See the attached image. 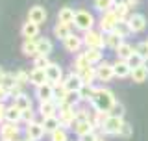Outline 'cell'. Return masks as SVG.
Masks as SVG:
<instances>
[{
    "label": "cell",
    "mask_w": 148,
    "mask_h": 141,
    "mask_svg": "<svg viewBox=\"0 0 148 141\" xmlns=\"http://www.w3.org/2000/svg\"><path fill=\"white\" fill-rule=\"evenodd\" d=\"M117 102L115 95L109 91V89H104V87H96L95 95L91 98V104L96 111H104V113H109L113 104Z\"/></svg>",
    "instance_id": "obj_1"
},
{
    "label": "cell",
    "mask_w": 148,
    "mask_h": 141,
    "mask_svg": "<svg viewBox=\"0 0 148 141\" xmlns=\"http://www.w3.org/2000/svg\"><path fill=\"white\" fill-rule=\"evenodd\" d=\"M122 124H124V119H122V117H117V115L108 113V117H106V119L102 121V124H100V130L104 134H108V135H119Z\"/></svg>",
    "instance_id": "obj_2"
},
{
    "label": "cell",
    "mask_w": 148,
    "mask_h": 141,
    "mask_svg": "<svg viewBox=\"0 0 148 141\" xmlns=\"http://www.w3.org/2000/svg\"><path fill=\"white\" fill-rule=\"evenodd\" d=\"M83 45L87 48H104L106 46V41H104V32H96V30H87L83 32Z\"/></svg>",
    "instance_id": "obj_3"
},
{
    "label": "cell",
    "mask_w": 148,
    "mask_h": 141,
    "mask_svg": "<svg viewBox=\"0 0 148 141\" xmlns=\"http://www.w3.org/2000/svg\"><path fill=\"white\" fill-rule=\"evenodd\" d=\"M74 26L80 32L91 30V28L95 26V17H92V13H89L87 9H78L76 17H74Z\"/></svg>",
    "instance_id": "obj_4"
},
{
    "label": "cell",
    "mask_w": 148,
    "mask_h": 141,
    "mask_svg": "<svg viewBox=\"0 0 148 141\" xmlns=\"http://www.w3.org/2000/svg\"><path fill=\"white\" fill-rule=\"evenodd\" d=\"M18 135H21L18 123L4 121V123L0 124V141H18Z\"/></svg>",
    "instance_id": "obj_5"
},
{
    "label": "cell",
    "mask_w": 148,
    "mask_h": 141,
    "mask_svg": "<svg viewBox=\"0 0 148 141\" xmlns=\"http://www.w3.org/2000/svg\"><path fill=\"white\" fill-rule=\"evenodd\" d=\"M58 117H59V121H61V126H65V128L72 126L74 121H76V106H71V104H59Z\"/></svg>",
    "instance_id": "obj_6"
},
{
    "label": "cell",
    "mask_w": 148,
    "mask_h": 141,
    "mask_svg": "<svg viewBox=\"0 0 148 141\" xmlns=\"http://www.w3.org/2000/svg\"><path fill=\"white\" fill-rule=\"evenodd\" d=\"M24 134H26V138H28V139H32V141H41V139L45 138L46 130H45L43 123H37V121H32V123H28V124H26V128H24Z\"/></svg>",
    "instance_id": "obj_7"
},
{
    "label": "cell",
    "mask_w": 148,
    "mask_h": 141,
    "mask_svg": "<svg viewBox=\"0 0 148 141\" xmlns=\"http://www.w3.org/2000/svg\"><path fill=\"white\" fill-rule=\"evenodd\" d=\"M119 21H120V19L117 17V13H115L113 9H109V11H104V15H102V19H100V30L104 32V34H108V32H113Z\"/></svg>",
    "instance_id": "obj_8"
},
{
    "label": "cell",
    "mask_w": 148,
    "mask_h": 141,
    "mask_svg": "<svg viewBox=\"0 0 148 141\" xmlns=\"http://www.w3.org/2000/svg\"><path fill=\"white\" fill-rule=\"evenodd\" d=\"M113 78H115V70H113L111 63L100 62L96 65V80H100V82H111Z\"/></svg>",
    "instance_id": "obj_9"
},
{
    "label": "cell",
    "mask_w": 148,
    "mask_h": 141,
    "mask_svg": "<svg viewBox=\"0 0 148 141\" xmlns=\"http://www.w3.org/2000/svg\"><path fill=\"white\" fill-rule=\"evenodd\" d=\"M63 46H65L67 52L78 54L82 50V46H83V39H82L80 35H76V34H71L69 37H65V39H63Z\"/></svg>",
    "instance_id": "obj_10"
},
{
    "label": "cell",
    "mask_w": 148,
    "mask_h": 141,
    "mask_svg": "<svg viewBox=\"0 0 148 141\" xmlns=\"http://www.w3.org/2000/svg\"><path fill=\"white\" fill-rule=\"evenodd\" d=\"M45 70H46V78H48L50 84H54V86H56V84H61L63 82V69H61V65H59V63H50Z\"/></svg>",
    "instance_id": "obj_11"
},
{
    "label": "cell",
    "mask_w": 148,
    "mask_h": 141,
    "mask_svg": "<svg viewBox=\"0 0 148 141\" xmlns=\"http://www.w3.org/2000/svg\"><path fill=\"white\" fill-rule=\"evenodd\" d=\"M128 24L133 34H141V32L146 30V17L141 15V13H133L132 17H128Z\"/></svg>",
    "instance_id": "obj_12"
},
{
    "label": "cell",
    "mask_w": 148,
    "mask_h": 141,
    "mask_svg": "<svg viewBox=\"0 0 148 141\" xmlns=\"http://www.w3.org/2000/svg\"><path fill=\"white\" fill-rule=\"evenodd\" d=\"M58 110H59V106H58V102L54 100H41L39 102V115L41 117H52V115H58Z\"/></svg>",
    "instance_id": "obj_13"
},
{
    "label": "cell",
    "mask_w": 148,
    "mask_h": 141,
    "mask_svg": "<svg viewBox=\"0 0 148 141\" xmlns=\"http://www.w3.org/2000/svg\"><path fill=\"white\" fill-rule=\"evenodd\" d=\"M35 97H37V100H52L54 98V84H50V82H46L43 84V86H37L35 87Z\"/></svg>",
    "instance_id": "obj_14"
},
{
    "label": "cell",
    "mask_w": 148,
    "mask_h": 141,
    "mask_svg": "<svg viewBox=\"0 0 148 141\" xmlns=\"http://www.w3.org/2000/svg\"><path fill=\"white\" fill-rule=\"evenodd\" d=\"M113 70H115V78H128L130 74H132V67H130V63L126 59H117V62L113 63Z\"/></svg>",
    "instance_id": "obj_15"
},
{
    "label": "cell",
    "mask_w": 148,
    "mask_h": 141,
    "mask_svg": "<svg viewBox=\"0 0 148 141\" xmlns=\"http://www.w3.org/2000/svg\"><path fill=\"white\" fill-rule=\"evenodd\" d=\"M46 9L43 6H32L30 11H28V21L32 22H37V24H43V22L46 21Z\"/></svg>",
    "instance_id": "obj_16"
},
{
    "label": "cell",
    "mask_w": 148,
    "mask_h": 141,
    "mask_svg": "<svg viewBox=\"0 0 148 141\" xmlns=\"http://www.w3.org/2000/svg\"><path fill=\"white\" fill-rule=\"evenodd\" d=\"M39 26L37 22H32V21H26L24 24L21 28V34L24 39H37V35H39Z\"/></svg>",
    "instance_id": "obj_17"
},
{
    "label": "cell",
    "mask_w": 148,
    "mask_h": 141,
    "mask_svg": "<svg viewBox=\"0 0 148 141\" xmlns=\"http://www.w3.org/2000/svg\"><path fill=\"white\" fill-rule=\"evenodd\" d=\"M63 86L69 89V91H78L82 86H83V80H82V76L78 73H71L67 78L63 80Z\"/></svg>",
    "instance_id": "obj_18"
},
{
    "label": "cell",
    "mask_w": 148,
    "mask_h": 141,
    "mask_svg": "<svg viewBox=\"0 0 148 141\" xmlns=\"http://www.w3.org/2000/svg\"><path fill=\"white\" fill-rule=\"evenodd\" d=\"M48 82V78H46V70L45 69H37V67H34L30 70V84L32 86H43V84H46Z\"/></svg>",
    "instance_id": "obj_19"
},
{
    "label": "cell",
    "mask_w": 148,
    "mask_h": 141,
    "mask_svg": "<svg viewBox=\"0 0 148 141\" xmlns=\"http://www.w3.org/2000/svg\"><path fill=\"white\" fill-rule=\"evenodd\" d=\"M104 41H106V46H108V48L117 50L119 46L124 43V37L119 35L117 32H108V34H104Z\"/></svg>",
    "instance_id": "obj_20"
},
{
    "label": "cell",
    "mask_w": 148,
    "mask_h": 141,
    "mask_svg": "<svg viewBox=\"0 0 148 141\" xmlns=\"http://www.w3.org/2000/svg\"><path fill=\"white\" fill-rule=\"evenodd\" d=\"M74 17H76V11L72 8L65 6L59 9L58 13V22H65V24H74Z\"/></svg>",
    "instance_id": "obj_21"
},
{
    "label": "cell",
    "mask_w": 148,
    "mask_h": 141,
    "mask_svg": "<svg viewBox=\"0 0 148 141\" xmlns=\"http://www.w3.org/2000/svg\"><path fill=\"white\" fill-rule=\"evenodd\" d=\"M72 128H74V134L80 138V135L87 134V132H92V130H95V124H92L91 121H74Z\"/></svg>",
    "instance_id": "obj_22"
},
{
    "label": "cell",
    "mask_w": 148,
    "mask_h": 141,
    "mask_svg": "<svg viewBox=\"0 0 148 141\" xmlns=\"http://www.w3.org/2000/svg\"><path fill=\"white\" fill-rule=\"evenodd\" d=\"M54 50V45L48 37H39L37 39V54H45V56H50Z\"/></svg>",
    "instance_id": "obj_23"
},
{
    "label": "cell",
    "mask_w": 148,
    "mask_h": 141,
    "mask_svg": "<svg viewBox=\"0 0 148 141\" xmlns=\"http://www.w3.org/2000/svg\"><path fill=\"white\" fill-rule=\"evenodd\" d=\"M130 78H132L135 84L146 82V78H148V69L145 67V65H139V67L132 69V74H130Z\"/></svg>",
    "instance_id": "obj_24"
},
{
    "label": "cell",
    "mask_w": 148,
    "mask_h": 141,
    "mask_svg": "<svg viewBox=\"0 0 148 141\" xmlns=\"http://www.w3.org/2000/svg\"><path fill=\"white\" fill-rule=\"evenodd\" d=\"M21 50H22L24 56H28V58H35L37 56V39H24Z\"/></svg>",
    "instance_id": "obj_25"
},
{
    "label": "cell",
    "mask_w": 148,
    "mask_h": 141,
    "mask_svg": "<svg viewBox=\"0 0 148 141\" xmlns=\"http://www.w3.org/2000/svg\"><path fill=\"white\" fill-rule=\"evenodd\" d=\"M71 26H72V24H65V22H58V24L54 26V35L58 37L59 41H63L65 37H69V35L72 34Z\"/></svg>",
    "instance_id": "obj_26"
},
{
    "label": "cell",
    "mask_w": 148,
    "mask_h": 141,
    "mask_svg": "<svg viewBox=\"0 0 148 141\" xmlns=\"http://www.w3.org/2000/svg\"><path fill=\"white\" fill-rule=\"evenodd\" d=\"M78 74L82 76L83 84H92V82L96 80V67H95V65H89V67L78 70Z\"/></svg>",
    "instance_id": "obj_27"
},
{
    "label": "cell",
    "mask_w": 148,
    "mask_h": 141,
    "mask_svg": "<svg viewBox=\"0 0 148 141\" xmlns=\"http://www.w3.org/2000/svg\"><path fill=\"white\" fill-rule=\"evenodd\" d=\"M43 126L46 130V134H52L56 128L61 126V121H59L58 115H52V117H43Z\"/></svg>",
    "instance_id": "obj_28"
},
{
    "label": "cell",
    "mask_w": 148,
    "mask_h": 141,
    "mask_svg": "<svg viewBox=\"0 0 148 141\" xmlns=\"http://www.w3.org/2000/svg\"><path fill=\"white\" fill-rule=\"evenodd\" d=\"M96 87H92V84H83V86L78 89V95H80V100L83 102H91L92 95H95Z\"/></svg>",
    "instance_id": "obj_29"
},
{
    "label": "cell",
    "mask_w": 148,
    "mask_h": 141,
    "mask_svg": "<svg viewBox=\"0 0 148 141\" xmlns=\"http://www.w3.org/2000/svg\"><path fill=\"white\" fill-rule=\"evenodd\" d=\"M6 121H9V123H22V110H18L17 106H9L6 110Z\"/></svg>",
    "instance_id": "obj_30"
},
{
    "label": "cell",
    "mask_w": 148,
    "mask_h": 141,
    "mask_svg": "<svg viewBox=\"0 0 148 141\" xmlns=\"http://www.w3.org/2000/svg\"><path fill=\"white\" fill-rule=\"evenodd\" d=\"M13 106H17L18 110H30L32 108V98L28 95H24V93H21L18 97L13 98Z\"/></svg>",
    "instance_id": "obj_31"
},
{
    "label": "cell",
    "mask_w": 148,
    "mask_h": 141,
    "mask_svg": "<svg viewBox=\"0 0 148 141\" xmlns=\"http://www.w3.org/2000/svg\"><path fill=\"white\" fill-rule=\"evenodd\" d=\"M85 56H87V59L91 62V65H98L102 62V58H104L102 48H87L85 50Z\"/></svg>",
    "instance_id": "obj_32"
},
{
    "label": "cell",
    "mask_w": 148,
    "mask_h": 141,
    "mask_svg": "<svg viewBox=\"0 0 148 141\" xmlns=\"http://www.w3.org/2000/svg\"><path fill=\"white\" fill-rule=\"evenodd\" d=\"M91 65V62L87 59V56H85V52H78V56L74 58V63H72V67H74V70H82V69H85V67H89Z\"/></svg>",
    "instance_id": "obj_33"
},
{
    "label": "cell",
    "mask_w": 148,
    "mask_h": 141,
    "mask_svg": "<svg viewBox=\"0 0 148 141\" xmlns=\"http://www.w3.org/2000/svg\"><path fill=\"white\" fill-rule=\"evenodd\" d=\"M115 52H117V58H119V59H128L130 56L135 52V48H133L130 43H122L117 50H115Z\"/></svg>",
    "instance_id": "obj_34"
},
{
    "label": "cell",
    "mask_w": 148,
    "mask_h": 141,
    "mask_svg": "<svg viewBox=\"0 0 148 141\" xmlns=\"http://www.w3.org/2000/svg\"><path fill=\"white\" fill-rule=\"evenodd\" d=\"M67 93H69V89L63 86V82H61V84H56V86H54V100L58 102V106L65 100Z\"/></svg>",
    "instance_id": "obj_35"
},
{
    "label": "cell",
    "mask_w": 148,
    "mask_h": 141,
    "mask_svg": "<svg viewBox=\"0 0 148 141\" xmlns=\"http://www.w3.org/2000/svg\"><path fill=\"white\" fill-rule=\"evenodd\" d=\"M113 11L117 13V17L120 21H126L128 13H130V4L128 2H120V4H115L113 6Z\"/></svg>",
    "instance_id": "obj_36"
},
{
    "label": "cell",
    "mask_w": 148,
    "mask_h": 141,
    "mask_svg": "<svg viewBox=\"0 0 148 141\" xmlns=\"http://www.w3.org/2000/svg\"><path fill=\"white\" fill-rule=\"evenodd\" d=\"M113 32H117V34H119V35H122L124 39H126L128 35H132V34H133L132 28H130V24H128V19H126V21H119Z\"/></svg>",
    "instance_id": "obj_37"
},
{
    "label": "cell",
    "mask_w": 148,
    "mask_h": 141,
    "mask_svg": "<svg viewBox=\"0 0 148 141\" xmlns=\"http://www.w3.org/2000/svg\"><path fill=\"white\" fill-rule=\"evenodd\" d=\"M50 141H69L67 128H65V126H59V128H56L54 132L50 134Z\"/></svg>",
    "instance_id": "obj_38"
},
{
    "label": "cell",
    "mask_w": 148,
    "mask_h": 141,
    "mask_svg": "<svg viewBox=\"0 0 148 141\" xmlns=\"http://www.w3.org/2000/svg\"><path fill=\"white\" fill-rule=\"evenodd\" d=\"M0 86H2V87H6L8 91H9V89H13V87L17 86L15 74H11V73H6V74L2 76V80H0Z\"/></svg>",
    "instance_id": "obj_39"
},
{
    "label": "cell",
    "mask_w": 148,
    "mask_h": 141,
    "mask_svg": "<svg viewBox=\"0 0 148 141\" xmlns=\"http://www.w3.org/2000/svg\"><path fill=\"white\" fill-rule=\"evenodd\" d=\"M50 63L52 62H50L48 56H45V54H37L34 58V67H37V69H46Z\"/></svg>",
    "instance_id": "obj_40"
},
{
    "label": "cell",
    "mask_w": 148,
    "mask_h": 141,
    "mask_svg": "<svg viewBox=\"0 0 148 141\" xmlns=\"http://www.w3.org/2000/svg\"><path fill=\"white\" fill-rule=\"evenodd\" d=\"M113 6H115V0H95V8L102 13L113 9Z\"/></svg>",
    "instance_id": "obj_41"
},
{
    "label": "cell",
    "mask_w": 148,
    "mask_h": 141,
    "mask_svg": "<svg viewBox=\"0 0 148 141\" xmlns=\"http://www.w3.org/2000/svg\"><path fill=\"white\" fill-rule=\"evenodd\" d=\"M15 80H17L18 86L24 87L26 84H30V73H26V70H22V69L17 70V73H15Z\"/></svg>",
    "instance_id": "obj_42"
},
{
    "label": "cell",
    "mask_w": 148,
    "mask_h": 141,
    "mask_svg": "<svg viewBox=\"0 0 148 141\" xmlns=\"http://www.w3.org/2000/svg\"><path fill=\"white\" fill-rule=\"evenodd\" d=\"M78 102H80V95H78V91H69L67 97H65V100L61 104H71V106H76Z\"/></svg>",
    "instance_id": "obj_43"
},
{
    "label": "cell",
    "mask_w": 148,
    "mask_h": 141,
    "mask_svg": "<svg viewBox=\"0 0 148 141\" xmlns=\"http://www.w3.org/2000/svg\"><path fill=\"white\" fill-rule=\"evenodd\" d=\"M126 62L130 63V67H132V69H135V67H139V65L145 63V58H143V56H139L137 52H133V54L126 59Z\"/></svg>",
    "instance_id": "obj_44"
},
{
    "label": "cell",
    "mask_w": 148,
    "mask_h": 141,
    "mask_svg": "<svg viewBox=\"0 0 148 141\" xmlns=\"http://www.w3.org/2000/svg\"><path fill=\"white\" fill-rule=\"evenodd\" d=\"M124 111H126V108L122 106V102L117 100V102L113 104V108H111L109 113H111V115H117V117H124Z\"/></svg>",
    "instance_id": "obj_45"
},
{
    "label": "cell",
    "mask_w": 148,
    "mask_h": 141,
    "mask_svg": "<svg viewBox=\"0 0 148 141\" xmlns=\"http://www.w3.org/2000/svg\"><path fill=\"white\" fill-rule=\"evenodd\" d=\"M135 52L139 56H143V58H148V41H141V43H137Z\"/></svg>",
    "instance_id": "obj_46"
},
{
    "label": "cell",
    "mask_w": 148,
    "mask_h": 141,
    "mask_svg": "<svg viewBox=\"0 0 148 141\" xmlns=\"http://www.w3.org/2000/svg\"><path fill=\"white\" fill-rule=\"evenodd\" d=\"M132 134H133L132 124L124 121V124H122V128H120V134H119V135H122V138H132Z\"/></svg>",
    "instance_id": "obj_47"
},
{
    "label": "cell",
    "mask_w": 148,
    "mask_h": 141,
    "mask_svg": "<svg viewBox=\"0 0 148 141\" xmlns=\"http://www.w3.org/2000/svg\"><path fill=\"white\" fill-rule=\"evenodd\" d=\"M34 119V108H30V110H22V123H32Z\"/></svg>",
    "instance_id": "obj_48"
},
{
    "label": "cell",
    "mask_w": 148,
    "mask_h": 141,
    "mask_svg": "<svg viewBox=\"0 0 148 141\" xmlns=\"http://www.w3.org/2000/svg\"><path fill=\"white\" fill-rule=\"evenodd\" d=\"M96 139H98V135H96V132L92 130V132H87V134L80 135V139H78V141H96Z\"/></svg>",
    "instance_id": "obj_49"
},
{
    "label": "cell",
    "mask_w": 148,
    "mask_h": 141,
    "mask_svg": "<svg viewBox=\"0 0 148 141\" xmlns=\"http://www.w3.org/2000/svg\"><path fill=\"white\" fill-rule=\"evenodd\" d=\"M8 97H9V91H8L6 87H2V86H0V102H4Z\"/></svg>",
    "instance_id": "obj_50"
},
{
    "label": "cell",
    "mask_w": 148,
    "mask_h": 141,
    "mask_svg": "<svg viewBox=\"0 0 148 141\" xmlns=\"http://www.w3.org/2000/svg\"><path fill=\"white\" fill-rule=\"evenodd\" d=\"M6 110H8V108L4 106V102H0V123L6 121Z\"/></svg>",
    "instance_id": "obj_51"
},
{
    "label": "cell",
    "mask_w": 148,
    "mask_h": 141,
    "mask_svg": "<svg viewBox=\"0 0 148 141\" xmlns=\"http://www.w3.org/2000/svg\"><path fill=\"white\" fill-rule=\"evenodd\" d=\"M4 74H6V73H4V70H2V67H0V80H2V76H4Z\"/></svg>",
    "instance_id": "obj_52"
},
{
    "label": "cell",
    "mask_w": 148,
    "mask_h": 141,
    "mask_svg": "<svg viewBox=\"0 0 148 141\" xmlns=\"http://www.w3.org/2000/svg\"><path fill=\"white\" fill-rule=\"evenodd\" d=\"M143 65H145V67L148 69V58H145V63H143Z\"/></svg>",
    "instance_id": "obj_53"
},
{
    "label": "cell",
    "mask_w": 148,
    "mask_h": 141,
    "mask_svg": "<svg viewBox=\"0 0 148 141\" xmlns=\"http://www.w3.org/2000/svg\"><path fill=\"white\" fill-rule=\"evenodd\" d=\"M18 141H32V139H28V138H26V139H18Z\"/></svg>",
    "instance_id": "obj_54"
},
{
    "label": "cell",
    "mask_w": 148,
    "mask_h": 141,
    "mask_svg": "<svg viewBox=\"0 0 148 141\" xmlns=\"http://www.w3.org/2000/svg\"><path fill=\"white\" fill-rule=\"evenodd\" d=\"M96 141H104V139H100V138H98V139H96Z\"/></svg>",
    "instance_id": "obj_55"
},
{
    "label": "cell",
    "mask_w": 148,
    "mask_h": 141,
    "mask_svg": "<svg viewBox=\"0 0 148 141\" xmlns=\"http://www.w3.org/2000/svg\"><path fill=\"white\" fill-rule=\"evenodd\" d=\"M146 41H148V39H146Z\"/></svg>",
    "instance_id": "obj_56"
}]
</instances>
